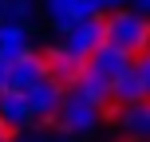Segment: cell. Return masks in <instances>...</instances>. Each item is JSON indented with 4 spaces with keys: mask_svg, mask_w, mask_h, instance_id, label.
<instances>
[{
    "mask_svg": "<svg viewBox=\"0 0 150 142\" xmlns=\"http://www.w3.org/2000/svg\"><path fill=\"white\" fill-rule=\"evenodd\" d=\"M63 95H67V87H63L55 75H47L44 83H36V87L28 91V103H32V111H36V119L40 122H52L55 119V111H59V103H63Z\"/></svg>",
    "mask_w": 150,
    "mask_h": 142,
    "instance_id": "8",
    "label": "cell"
},
{
    "mask_svg": "<svg viewBox=\"0 0 150 142\" xmlns=\"http://www.w3.org/2000/svg\"><path fill=\"white\" fill-rule=\"evenodd\" d=\"M8 67H12V63H4V59H0V91L8 87Z\"/></svg>",
    "mask_w": 150,
    "mask_h": 142,
    "instance_id": "15",
    "label": "cell"
},
{
    "mask_svg": "<svg viewBox=\"0 0 150 142\" xmlns=\"http://www.w3.org/2000/svg\"><path fill=\"white\" fill-rule=\"evenodd\" d=\"M4 20L8 24H28L32 20V0H4Z\"/></svg>",
    "mask_w": 150,
    "mask_h": 142,
    "instance_id": "11",
    "label": "cell"
},
{
    "mask_svg": "<svg viewBox=\"0 0 150 142\" xmlns=\"http://www.w3.org/2000/svg\"><path fill=\"white\" fill-rule=\"evenodd\" d=\"M0 142H8V130H4V122H0Z\"/></svg>",
    "mask_w": 150,
    "mask_h": 142,
    "instance_id": "16",
    "label": "cell"
},
{
    "mask_svg": "<svg viewBox=\"0 0 150 142\" xmlns=\"http://www.w3.org/2000/svg\"><path fill=\"white\" fill-rule=\"evenodd\" d=\"M103 40L138 59V55L150 52V16L134 12V8H115L103 20Z\"/></svg>",
    "mask_w": 150,
    "mask_h": 142,
    "instance_id": "1",
    "label": "cell"
},
{
    "mask_svg": "<svg viewBox=\"0 0 150 142\" xmlns=\"http://www.w3.org/2000/svg\"><path fill=\"white\" fill-rule=\"evenodd\" d=\"M99 119H103V107L91 103L79 87H67V95H63V103H59V111H55L52 122L63 134H91L99 126Z\"/></svg>",
    "mask_w": 150,
    "mask_h": 142,
    "instance_id": "2",
    "label": "cell"
},
{
    "mask_svg": "<svg viewBox=\"0 0 150 142\" xmlns=\"http://www.w3.org/2000/svg\"><path fill=\"white\" fill-rule=\"evenodd\" d=\"M99 44H103V16L75 24L67 36H59V44H55V47H59V52H67V55H75V59H91Z\"/></svg>",
    "mask_w": 150,
    "mask_h": 142,
    "instance_id": "6",
    "label": "cell"
},
{
    "mask_svg": "<svg viewBox=\"0 0 150 142\" xmlns=\"http://www.w3.org/2000/svg\"><path fill=\"white\" fill-rule=\"evenodd\" d=\"M47 75H52V63H47V55H36V52H24L20 59L8 67V87L4 91H16V95H28L36 83H44Z\"/></svg>",
    "mask_w": 150,
    "mask_h": 142,
    "instance_id": "5",
    "label": "cell"
},
{
    "mask_svg": "<svg viewBox=\"0 0 150 142\" xmlns=\"http://www.w3.org/2000/svg\"><path fill=\"white\" fill-rule=\"evenodd\" d=\"M134 75H138V83H142V91H146V99H150V52L134 59Z\"/></svg>",
    "mask_w": 150,
    "mask_h": 142,
    "instance_id": "12",
    "label": "cell"
},
{
    "mask_svg": "<svg viewBox=\"0 0 150 142\" xmlns=\"http://www.w3.org/2000/svg\"><path fill=\"white\" fill-rule=\"evenodd\" d=\"M130 71H134V55L122 52V47H115V44H107V40L95 47V55L87 59V75L99 79L107 91H115V83H119L122 75H130Z\"/></svg>",
    "mask_w": 150,
    "mask_h": 142,
    "instance_id": "3",
    "label": "cell"
},
{
    "mask_svg": "<svg viewBox=\"0 0 150 142\" xmlns=\"http://www.w3.org/2000/svg\"><path fill=\"white\" fill-rule=\"evenodd\" d=\"M0 122H4V130L8 134H24V130H32L36 126V111H32V103L24 95H16V91H0Z\"/></svg>",
    "mask_w": 150,
    "mask_h": 142,
    "instance_id": "7",
    "label": "cell"
},
{
    "mask_svg": "<svg viewBox=\"0 0 150 142\" xmlns=\"http://www.w3.org/2000/svg\"><path fill=\"white\" fill-rule=\"evenodd\" d=\"M0 24H4V0H0Z\"/></svg>",
    "mask_w": 150,
    "mask_h": 142,
    "instance_id": "17",
    "label": "cell"
},
{
    "mask_svg": "<svg viewBox=\"0 0 150 142\" xmlns=\"http://www.w3.org/2000/svg\"><path fill=\"white\" fill-rule=\"evenodd\" d=\"M115 126L127 138H150V99H138V103L115 107Z\"/></svg>",
    "mask_w": 150,
    "mask_h": 142,
    "instance_id": "9",
    "label": "cell"
},
{
    "mask_svg": "<svg viewBox=\"0 0 150 142\" xmlns=\"http://www.w3.org/2000/svg\"><path fill=\"white\" fill-rule=\"evenodd\" d=\"M99 4H103V8H111V12H115V8H127L130 0H99Z\"/></svg>",
    "mask_w": 150,
    "mask_h": 142,
    "instance_id": "14",
    "label": "cell"
},
{
    "mask_svg": "<svg viewBox=\"0 0 150 142\" xmlns=\"http://www.w3.org/2000/svg\"><path fill=\"white\" fill-rule=\"evenodd\" d=\"M130 142H150V138H130Z\"/></svg>",
    "mask_w": 150,
    "mask_h": 142,
    "instance_id": "18",
    "label": "cell"
},
{
    "mask_svg": "<svg viewBox=\"0 0 150 142\" xmlns=\"http://www.w3.org/2000/svg\"><path fill=\"white\" fill-rule=\"evenodd\" d=\"M44 12H47V24H52V32L67 36L75 24L95 20V16L103 12V4H99V0H44Z\"/></svg>",
    "mask_w": 150,
    "mask_h": 142,
    "instance_id": "4",
    "label": "cell"
},
{
    "mask_svg": "<svg viewBox=\"0 0 150 142\" xmlns=\"http://www.w3.org/2000/svg\"><path fill=\"white\" fill-rule=\"evenodd\" d=\"M24 52H32V36H28V24H0V59L16 63Z\"/></svg>",
    "mask_w": 150,
    "mask_h": 142,
    "instance_id": "10",
    "label": "cell"
},
{
    "mask_svg": "<svg viewBox=\"0 0 150 142\" xmlns=\"http://www.w3.org/2000/svg\"><path fill=\"white\" fill-rule=\"evenodd\" d=\"M130 8H134V12H142V16H150V0H130Z\"/></svg>",
    "mask_w": 150,
    "mask_h": 142,
    "instance_id": "13",
    "label": "cell"
}]
</instances>
